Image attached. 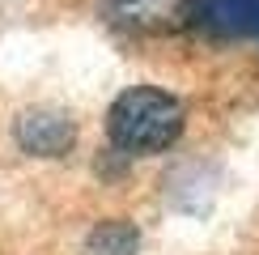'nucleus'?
<instances>
[{
  "instance_id": "f257e3e1",
  "label": "nucleus",
  "mask_w": 259,
  "mask_h": 255,
  "mask_svg": "<svg viewBox=\"0 0 259 255\" xmlns=\"http://www.w3.org/2000/svg\"><path fill=\"white\" fill-rule=\"evenodd\" d=\"M106 132L123 153H161L183 136V102L153 85H132L111 102Z\"/></svg>"
},
{
  "instance_id": "f03ea898",
  "label": "nucleus",
  "mask_w": 259,
  "mask_h": 255,
  "mask_svg": "<svg viewBox=\"0 0 259 255\" xmlns=\"http://www.w3.org/2000/svg\"><path fill=\"white\" fill-rule=\"evenodd\" d=\"M183 26H196L208 38L259 42V0H183Z\"/></svg>"
},
{
  "instance_id": "7ed1b4c3",
  "label": "nucleus",
  "mask_w": 259,
  "mask_h": 255,
  "mask_svg": "<svg viewBox=\"0 0 259 255\" xmlns=\"http://www.w3.org/2000/svg\"><path fill=\"white\" fill-rule=\"evenodd\" d=\"M17 145L34 157H60L77 145V128L60 111H26L17 119Z\"/></svg>"
},
{
  "instance_id": "20e7f679",
  "label": "nucleus",
  "mask_w": 259,
  "mask_h": 255,
  "mask_svg": "<svg viewBox=\"0 0 259 255\" xmlns=\"http://www.w3.org/2000/svg\"><path fill=\"white\" fill-rule=\"evenodd\" d=\"M106 17L123 30H175L183 26V0H106Z\"/></svg>"
},
{
  "instance_id": "39448f33",
  "label": "nucleus",
  "mask_w": 259,
  "mask_h": 255,
  "mask_svg": "<svg viewBox=\"0 0 259 255\" xmlns=\"http://www.w3.org/2000/svg\"><path fill=\"white\" fill-rule=\"evenodd\" d=\"M136 247H140V230L123 217L98 221L85 238V255H136Z\"/></svg>"
}]
</instances>
